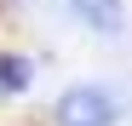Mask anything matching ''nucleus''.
Listing matches in <instances>:
<instances>
[{
  "mask_svg": "<svg viewBox=\"0 0 132 126\" xmlns=\"http://www.w3.org/2000/svg\"><path fill=\"white\" fill-rule=\"evenodd\" d=\"M63 6H69V17H75L80 29H92L103 40H115L126 29V0H63Z\"/></svg>",
  "mask_w": 132,
  "mask_h": 126,
  "instance_id": "nucleus-2",
  "label": "nucleus"
},
{
  "mask_svg": "<svg viewBox=\"0 0 132 126\" xmlns=\"http://www.w3.org/2000/svg\"><path fill=\"white\" fill-rule=\"evenodd\" d=\"M29 86H35V57L0 46V97H23Z\"/></svg>",
  "mask_w": 132,
  "mask_h": 126,
  "instance_id": "nucleus-3",
  "label": "nucleus"
},
{
  "mask_svg": "<svg viewBox=\"0 0 132 126\" xmlns=\"http://www.w3.org/2000/svg\"><path fill=\"white\" fill-rule=\"evenodd\" d=\"M126 103L109 80H75L52 103V126H121Z\"/></svg>",
  "mask_w": 132,
  "mask_h": 126,
  "instance_id": "nucleus-1",
  "label": "nucleus"
}]
</instances>
